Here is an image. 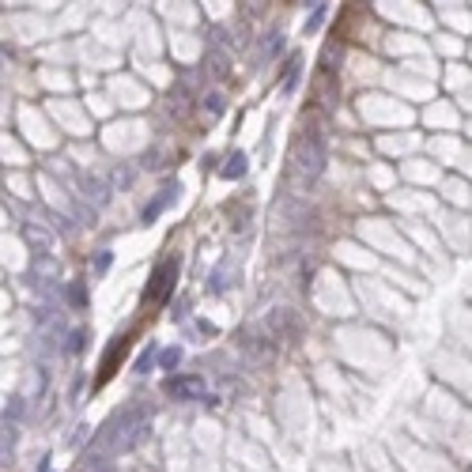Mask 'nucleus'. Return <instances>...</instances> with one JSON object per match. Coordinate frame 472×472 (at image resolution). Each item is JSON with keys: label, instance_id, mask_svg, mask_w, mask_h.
I'll list each match as a JSON object with an SVG mask.
<instances>
[{"label": "nucleus", "instance_id": "1", "mask_svg": "<svg viewBox=\"0 0 472 472\" xmlns=\"http://www.w3.org/2000/svg\"><path fill=\"white\" fill-rule=\"evenodd\" d=\"M148 431H151V423H148V408H125V412H117L114 420H110V423L102 427L98 442L122 454V449H133V446L144 442Z\"/></svg>", "mask_w": 472, "mask_h": 472}, {"label": "nucleus", "instance_id": "2", "mask_svg": "<svg viewBox=\"0 0 472 472\" xmlns=\"http://www.w3.org/2000/svg\"><path fill=\"white\" fill-rule=\"evenodd\" d=\"M325 163H329L325 136L321 133H306L291 151V178L302 182V185H314L325 174Z\"/></svg>", "mask_w": 472, "mask_h": 472}, {"label": "nucleus", "instance_id": "3", "mask_svg": "<svg viewBox=\"0 0 472 472\" xmlns=\"http://www.w3.org/2000/svg\"><path fill=\"white\" fill-rule=\"evenodd\" d=\"M174 280H178V261H163L159 272L151 276L148 283V302H167L170 299V291H174Z\"/></svg>", "mask_w": 472, "mask_h": 472}, {"label": "nucleus", "instance_id": "4", "mask_svg": "<svg viewBox=\"0 0 472 472\" xmlns=\"http://www.w3.org/2000/svg\"><path fill=\"white\" fill-rule=\"evenodd\" d=\"M167 393L174 401H201L204 397V382L196 374H174V378H167Z\"/></svg>", "mask_w": 472, "mask_h": 472}, {"label": "nucleus", "instance_id": "5", "mask_svg": "<svg viewBox=\"0 0 472 472\" xmlns=\"http://www.w3.org/2000/svg\"><path fill=\"white\" fill-rule=\"evenodd\" d=\"M174 196H178V185H174V182H170V185H163L159 196H155V201H148V208H144V223H155V219L174 204Z\"/></svg>", "mask_w": 472, "mask_h": 472}, {"label": "nucleus", "instance_id": "6", "mask_svg": "<svg viewBox=\"0 0 472 472\" xmlns=\"http://www.w3.org/2000/svg\"><path fill=\"white\" fill-rule=\"evenodd\" d=\"M23 242H27V246H30V249H35V254L42 257V254L49 249L53 235H49L46 227H38V223H23Z\"/></svg>", "mask_w": 472, "mask_h": 472}, {"label": "nucleus", "instance_id": "7", "mask_svg": "<svg viewBox=\"0 0 472 472\" xmlns=\"http://www.w3.org/2000/svg\"><path fill=\"white\" fill-rule=\"evenodd\" d=\"M246 170H249V159L242 155V151H235V155H227V163H223V167H219V174H223V178H230V182H235V178H242Z\"/></svg>", "mask_w": 472, "mask_h": 472}, {"label": "nucleus", "instance_id": "8", "mask_svg": "<svg viewBox=\"0 0 472 472\" xmlns=\"http://www.w3.org/2000/svg\"><path fill=\"white\" fill-rule=\"evenodd\" d=\"M269 329H272V336L276 333H288V329H295V317L288 310H276V314H269Z\"/></svg>", "mask_w": 472, "mask_h": 472}, {"label": "nucleus", "instance_id": "9", "mask_svg": "<svg viewBox=\"0 0 472 472\" xmlns=\"http://www.w3.org/2000/svg\"><path fill=\"white\" fill-rule=\"evenodd\" d=\"M83 196H91L95 204H102V201H106L110 193H106V185L98 182V178H83Z\"/></svg>", "mask_w": 472, "mask_h": 472}, {"label": "nucleus", "instance_id": "10", "mask_svg": "<svg viewBox=\"0 0 472 472\" xmlns=\"http://www.w3.org/2000/svg\"><path fill=\"white\" fill-rule=\"evenodd\" d=\"M283 49V35H265V42H261V57H272V53Z\"/></svg>", "mask_w": 472, "mask_h": 472}, {"label": "nucleus", "instance_id": "11", "mask_svg": "<svg viewBox=\"0 0 472 472\" xmlns=\"http://www.w3.org/2000/svg\"><path fill=\"white\" fill-rule=\"evenodd\" d=\"M182 363V348H167V351H163V355H159V367H178Z\"/></svg>", "mask_w": 472, "mask_h": 472}, {"label": "nucleus", "instance_id": "12", "mask_svg": "<svg viewBox=\"0 0 472 472\" xmlns=\"http://www.w3.org/2000/svg\"><path fill=\"white\" fill-rule=\"evenodd\" d=\"M12 442H16L12 427H4V431H0V461H8V454H12Z\"/></svg>", "mask_w": 472, "mask_h": 472}, {"label": "nucleus", "instance_id": "13", "mask_svg": "<svg viewBox=\"0 0 472 472\" xmlns=\"http://www.w3.org/2000/svg\"><path fill=\"white\" fill-rule=\"evenodd\" d=\"M299 64H302V57H291L288 61V76H283V91L291 95V87H295V72H299Z\"/></svg>", "mask_w": 472, "mask_h": 472}, {"label": "nucleus", "instance_id": "14", "mask_svg": "<svg viewBox=\"0 0 472 472\" xmlns=\"http://www.w3.org/2000/svg\"><path fill=\"white\" fill-rule=\"evenodd\" d=\"M204 110H208L212 117H219V114H223V95H208V98H204Z\"/></svg>", "mask_w": 472, "mask_h": 472}, {"label": "nucleus", "instance_id": "15", "mask_svg": "<svg viewBox=\"0 0 472 472\" xmlns=\"http://www.w3.org/2000/svg\"><path fill=\"white\" fill-rule=\"evenodd\" d=\"M325 12H329V4H314V16H310V23H306V30H317V27H321Z\"/></svg>", "mask_w": 472, "mask_h": 472}, {"label": "nucleus", "instance_id": "16", "mask_svg": "<svg viewBox=\"0 0 472 472\" xmlns=\"http://www.w3.org/2000/svg\"><path fill=\"white\" fill-rule=\"evenodd\" d=\"M83 472H110V468H106V457H87Z\"/></svg>", "mask_w": 472, "mask_h": 472}, {"label": "nucleus", "instance_id": "17", "mask_svg": "<svg viewBox=\"0 0 472 472\" xmlns=\"http://www.w3.org/2000/svg\"><path fill=\"white\" fill-rule=\"evenodd\" d=\"M129 182H133V170H122V167H117V170H114V185H117V189H125Z\"/></svg>", "mask_w": 472, "mask_h": 472}, {"label": "nucleus", "instance_id": "18", "mask_svg": "<svg viewBox=\"0 0 472 472\" xmlns=\"http://www.w3.org/2000/svg\"><path fill=\"white\" fill-rule=\"evenodd\" d=\"M64 351H72V355H76V351H83V333H80V329L69 336V348H64Z\"/></svg>", "mask_w": 472, "mask_h": 472}, {"label": "nucleus", "instance_id": "19", "mask_svg": "<svg viewBox=\"0 0 472 472\" xmlns=\"http://www.w3.org/2000/svg\"><path fill=\"white\" fill-rule=\"evenodd\" d=\"M151 367V351H144V355H140V363H136V370H140V374H144V370Z\"/></svg>", "mask_w": 472, "mask_h": 472}, {"label": "nucleus", "instance_id": "20", "mask_svg": "<svg viewBox=\"0 0 472 472\" xmlns=\"http://www.w3.org/2000/svg\"><path fill=\"white\" fill-rule=\"evenodd\" d=\"M69 295H72V302H76V306H83V288H72Z\"/></svg>", "mask_w": 472, "mask_h": 472}]
</instances>
